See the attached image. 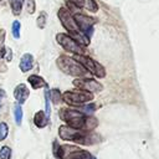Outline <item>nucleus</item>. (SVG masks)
<instances>
[{"label": "nucleus", "instance_id": "27", "mask_svg": "<svg viewBox=\"0 0 159 159\" xmlns=\"http://www.w3.org/2000/svg\"><path fill=\"white\" fill-rule=\"evenodd\" d=\"M70 2H72L73 5H76V6H78V7L84 6V0H70Z\"/></svg>", "mask_w": 159, "mask_h": 159}, {"label": "nucleus", "instance_id": "2", "mask_svg": "<svg viewBox=\"0 0 159 159\" xmlns=\"http://www.w3.org/2000/svg\"><path fill=\"white\" fill-rule=\"evenodd\" d=\"M58 134L60 138L63 140L72 142L76 144H83V145H93L101 140V138L96 133L83 129H76L70 125H61L58 128Z\"/></svg>", "mask_w": 159, "mask_h": 159}, {"label": "nucleus", "instance_id": "22", "mask_svg": "<svg viewBox=\"0 0 159 159\" xmlns=\"http://www.w3.org/2000/svg\"><path fill=\"white\" fill-rule=\"evenodd\" d=\"M11 158V149L9 147H2L0 149V159H10Z\"/></svg>", "mask_w": 159, "mask_h": 159}, {"label": "nucleus", "instance_id": "14", "mask_svg": "<svg viewBox=\"0 0 159 159\" xmlns=\"http://www.w3.org/2000/svg\"><path fill=\"white\" fill-rule=\"evenodd\" d=\"M34 123H35V125L39 127V128H43V127L47 125L48 118L46 117V114H45L43 111H39V112L35 113V116H34Z\"/></svg>", "mask_w": 159, "mask_h": 159}, {"label": "nucleus", "instance_id": "18", "mask_svg": "<svg viewBox=\"0 0 159 159\" xmlns=\"http://www.w3.org/2000/svg\"><path fill=\"white\" fill-rule=\"evenodd\" d=\"M96 109H97V106L93 104V103H91V104H86V106L81 107V112H82L83 114H86V116H92L93 112H94Z\"/></svg>", "mask_w": 159, "mask_h": 159}, {"label": "nucleus", "instance_id": "13", "mask_svg": "<svg viewBox=\"0 0 159 159\" xmlns=\"http://www.w3.org/2000/svg\"><path fill=\"white\" fill-rule=\"evenodd\" d=\"M27 82L31 84V87L34 89H39V88H42V87H46V82L42 77L37 76V75H31L29 78H27Z\"/></svg>", "mask_w": 159, "mask_h": 159}, {"label": "nucleus", "instance_id": "1", "mask_svg": "<svg viewBox=\"0 0 159 159\" xmlns=\"http://www.w3.org/2000/svg\"><path fill=\"white\" fill-rule=\"evenodd\" d=\"M60 118L65 120L67 125L76 129H83L91 132L98 125V120L94 116H86L77 109L63 108L60 111Z\"/></svg>", "mask_w": 159, "mask_h": 159}, {"label": "nucleus", "instance_id": "11", "mask_svg": "<svg viewBox=\"0 0 159 159\" xmlns=\"http://www.w3.org/2000/svg\"><path fill=\"white\" fill-rule=\"evenodd\" d=\"M29 94H30V91H29V88L26 87V84L20 83V84H17V86L15 87V89H14V97H15V99L17 101L19 104L25 103V101L29 98Z\"/></svg>", "mask_w": 159, "mask_h": 159}, {"label": "nucleus", "instance_id": "28", "mask_svg": "<svg viewBox=\"0 0 159 159\" xmlns=\"http://www.w3.org/2000/svg\"><path fill=\"white\" fill-rule=\"evenodd\" d=\"M5 96H6L5 91H4V89H0V108H1V106H2V101H4Z\"/></svg>", "mask_w": 159, "mask_h": 159}, {"label": "nucleus", "instance_id": "7", "mask_svg": "<svg viewBox=\"0 0 159 159\" xmlns=\"http://www.w3.org/2000/svg\"><path fill=\"white\" fill-rule=\"evenodd\" d=\"M73 19L76 21V25H77L78 30L89 39L91 34L93 32V25L97 22V19L93 17V16L83 15V14H75Z\"/></svg>", "mask_w": 159, "mask_h": 159}, {"label": "nucleus", "instance_id": "6", "mask_svg": "<svg viewBox=\"0 0 159 159\" xmlns=\"http://www.w3.org/2000/svg\"><path fill=\"white\" fill-rule=\"evenodd\" d=\"M56 41L61 45L63 50L67 52L75 53V55H84V50L81 45H78L70 35L67 34H57L56 35Z\"/></svg>", "mask_w": 159, "mask_h": 159}, {"label": "nucleus", "instance_id": "17", "mask_svg": "<svg viewBox=\"0 0 159 159\" xmlns=\"http://www.w3.org/2000/svg\"><path fill=\"white\" fill-rule=\"evenodd\" d=\"M14 119L16 122V124H21V120H22V108H21V104L16 103L14 106Z\"/></svg>", "mask_w": 159, "mask_h": 159}, {"label": "nucleus", "instance_id": "5", "mask_svg": "<svg viewBox=\"0 0 159 159\" xmlns=\"http://www.w3.org/2000/svg\"><path fill=\"white\" fill-rule=\"evenodd\" d=\"M93 99V94L86 91H67L62 94V101L70 106L77 107Z\"/></svg>", "mask_w": 159, "mask_h": 159}, {"label": "nucleus", "instance_id": "16", "mask_svg": "<svg viewBox=\"0 0 159 159\" xmlns=\"http://www.w3.org/2000/svg\"><path fill=\"white\" fill-rule=\"evenodd\" d=\"M48 97L52 101V103H55V104H60V102L62 101V94L57 88H53V89L48 91Z\"/></svg>", "mask_w": 159, "mask_h": 159}, {"label": "nucleus", "instance_id": "20", "mask_svg": "<svg viewBox=\"0 0 159 159\" xmlns=\"http://www.w3.org/2000/svg\"><path fill=\"white\" fill-rule=\"evenodd\" d=\"M7 133H9V127L6 123L1 122L0 123V140H4L6 137H7Z\"/></svg>", "mask_w": 159, "mask_h": 159}, {"label": "nucleus", "instance_id": "26", "mask_svg": "<svg viewBox=\"0 0 159 159\" xmlns=\"http://www.w3.org/2000/svg\"><path fill=\"white\" fill-rule=\"evenodd\" d=\"M5 52H6V56H5L6 61H11V58H12V51L9 47H5Z\"/></svg>", "mask_w": 159, "mask_h": 159}, {"label": "nucleus", "instance_id": "24", "mask_svg": "<svg viewBox=\"0 0 159 159\" xmlns=\"http://www.w3.org/2000/svg\"><path fill=\"white\" fill-rule=\"evenodd\" d=\"M11 31H12V36H14L15 39H19V37H20V22H19V21H14V22H12Z\"/></svg>", "mask_w": 159, "mask_h": 159}, {"label": "nucleus", "instance_id": "9", "mask_svg": "<svg viewBox=\"0 0 159 159\" xmlns=\"http://www.w3.org/2000/svg\"><path fill=\"white\" fill-rule=\"evenodd\" d=\"M92 155L89 152L80 149L76 145H62V157L61 159H91Z\"/></svg>", "mask_w": 159, "mask_h": 159}, {"label": "nucleus", "instance_id": "8", "mask_svg": "<svg viewBox=\"0 0 159 159\" xmlns=\"http://www.w3.org/2000/svg\"><path fill=\"white\" fill-rule=\"evenodd\" d=\"M58 19H60L62 26L70 32V35H75V34L80 32V30L76 25V21L73 19V15L66 7H61L58 10Z\"/></svg>", "mask_w": 159, "mask_h": 159}, {"label": "nucleus", "instance_id": "10", "mask_svg": "<svg viewBox=\"0 0 159 159\" xmlns=\"http://www.w3.org/2000/svg\"><path fill=\"white\" fill-rule=\"evenodd\" d=\"M73 86L81 91H86V92H101L103 89V86L97 82L96 80H92V78H76L73 80Z\"/></svg>", "mask_w": 159, "mask_h": 159}, {"label": "nucleus", "instance_id": "12", "mask_svg": "<svg viewBox=\"0 0 159 159\" xmlns=\"http://www.w3.org/2000/svg\"><path fill=\"white\" fill-rule=\"evenodd\" d=\"M34 66V57L31 53H25L20 60V70L22 72H27Z\"/></svg>", "mask_w": 159, "mask_h": 159}, {"label": "nucleus", "instance_id": "19", "mask_svg": "<svg viewBox=\"0 0 159 159\" xmlns=\"http://www.w3.org/2000/svg\"><path fill=\"white\" fill-rule=\"evenodd\" d=\"M52 153H53V155H55L56 158H60V159H61V157H62V145H60L57 140L53 142V145H52Z\"/></svg>", "mask_w": 159, "mask_h": 159}, {"label": "nucleus", "instance_id": "3", "mask_svg": "<svg viewBox=\"0 0 159 159\" xmlns=\"http://www.w3.org/2000/svg\"><path fill=\"white\" fill-rule=\"evenodd\" d=\"M57 63V67L66 75L68 76H73V77H77V78H86L88 72L72 57H68V56H60L56 61Z\"/></svg>", "mask_w": 159, "mask_h": 159}, {"label": "nucleus", "instance_id": "29", "mask_svg": "<svg viewBox=\"0 0 159 159\" xmlns=\"http://www.w3.org/2000/svg\"><path fill=\"white\" fill-rule=\"evenodd\" d=\"M91 159H96V158H93V157H92V158H91Z\"/></svg>", "mask_w": 159, "mask_h": 159}, {"label": "nucleus", "instance_id": "4", "mask_svg": "<svg viewBox=\"0 0 159 159\" xmlns=\"http://www.w3.org/2000/svg\"><path fill=\"white\" fill-rule=\"evenodd\" d=\"M75 60L88 72V73H92L93 76L98 77V78H103L106 76V70L104 67L97 62L96 60L88 57V56H84V55H76Z\"/></svg>", "mask_w": 159, "mask_h": 159}, {"label": "nucleus", "instance_id": "21", "mask_svg": "<svg viewBox=\"0 0 159 159\" xmlns=\"http://www.w3.org/2000/svg\"><path fill=\"white\" fill-rule=\"evenodd\" d=\"M84 6L87 10H89L91 12H96L98 10V6L97 4L93 1V0H84Z\"/></svg>", "mask_w": 159, "mask_h": 159}, {"label": "nucleus", "instance_id": "23", "mask_svg": "<svg viewBox=\"0 0 159 159\" xmlns=\"http://www.w3.org/2000/svg\"><path fill=\"white\" fill-rule=\"evenodd\" d=\"M46 19H47V16H46V12H41L40 14V16L37 17V20H36V24H37V26L40 27V29H43L45 27V25H46Z\"/></svg>", "mask_w": 159, "mask_h": 159}, {"label": "nucleus", "instance_id": "25", "mask_svg": "<svg viewBox=\"0 0 159 159\" xmlns=\"http://www.w3.org/2000/svg\"><path fill=\"white\" fill-rule=\"evenodd\" d=\"M26 9H27L29 14H34L35 12V0H27Z\"/></svg>", "mask_w": 159, "mask_h": 159}, {"label": "nucleus", "instance_id": "15", "mask_svg": "<svg viewBox=\"0 0 159 159\" xmlns=\"http://www.w3.org/2000/svg\"><path fill=\"white\" fill-rule=\"evenodd\" d=\"M25 0H9L10 6H11V11L14 15H20L21 10H22V5H24Z\"/></svg>", "mask_w": 159, "mask_h": 159}]
</instances>
